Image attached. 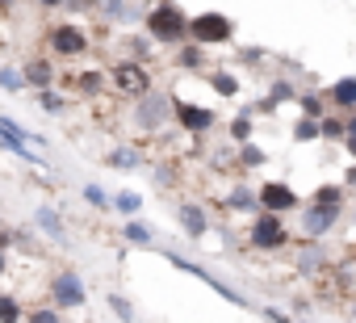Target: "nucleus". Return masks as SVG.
<instances>
[{
    "instance_id": "nucleus-34",
    "label": "nucleus",
    "mask_w": 356,
    "mask_h": 323,
    "mask_svg": "<svg viewBox=\"0 0 356 323\" xmlns=\"http://www.w3.org/2000/svg\"><path fill=\"white\" fill-rule=\"evenodd\" d=\"M84 202L97 206V210H109V206H113V194H105L101 185H84Z\"/></svg>"
},
{
    "instance_id": "nucleus-43",
    "label": "nucleus",
    "mask_w": 356,
    "mask_h": 323,
    "mask_svg": "<svg viewBox=\"0 0 356 323\" xmlns=\"http://www.w3.org/2000/svg\"><path fill=\"white\" fill-rule=\"evenodd\" d=\"M9 273V252H0V277Z\"/></svg>"
},
{
    "instance_id": "nucleus-3",
    "label": "nucleus",
    "mask_w": 356,
    "mask_h": 323,
    "mask_svg": "<svg viewBox=\"0 0 356 323\" xmlns=\"http://www.w3.org/2000/svg\"><path fill=\"white\" fill-rule=\"evenodd\" d=\"M235 38V22L227 17V13H218V9H206V13H197V17H189V42H197V47H227Z\"/></svg>"
},
{
    "instance_id": "nucleus-47",
    "label": "nucleus",
    "mask_w": 356,
    "mask_h": 323,
    "mask_svg": "<svg viewBox=\"0 0 356 323\" xmlns=\"http://www.w3.org/2000/svg\"><path fill=\"white\" fill-rule=\"evenodd\" d=\"M0 147H5V143H0Z\"/></svg>"
},
{
    "instance_id": "nucleus-44",
    "label": "nucleus",
    "mask_w": 356,
    "mask_h": 323,
    "mask_svg": "<svg viewBox=\"0 0 356 323\" xmlns=\"http://www.w3.org/2000/svg\"><path fill=\"white\" fill-rule=\"evenodd\" d=\"M13 5H17V0H0V9H5V13H9V9H13Z\"/></svg>"
},
{
    "instance_id": "nucleus-16",
    "label": "nucleus",
    "mask_w": 356,
    "mask_h": 323,
    "mask_svg": "<svg viewBox=\"0 0 356 323\" xmlns=\"http://www.w3.org/2000/svg\"><path fill=\"white\" fill-rule=\"evenodd\" d=\"M327 101L335 105V113H348V109H356V76H339V80L327 88Z\"/></svg>"
},
{
    "instance_id": "nucleus-22",
    "label": "nucleus",
    "mask_w": 356,
    "mask_h": 323,
    "mask_svg": "<svg viewBox=\"0 0 356 323\" xmlns=\"http://www.w3.org/2000/svg\"><path fill=\"white\" fill-rule=\"evenodd\" d=\"M122 239H130L134 248H151V244H155V227H147V223H138V219H126Z\"/></svg>"
},
{
    "instance_id": "nucleus-40",
    "label": "nucleus",
    "mask_w": 356,
    "mask_h": 323,
    "mask_svg": "<svg viewBox=\"0 0 356 323\" xmlns=\"http://www.w3.org/2000/svg\"><path fill=\"white\" fill-rule=\"evenodd\" d=\"M343 185H348V189L356 185V164H348V168H343Z\"/></svg>"
},
{
    "instance_id": "nucleus-1",
    "label": "nucleus",
    "mask_w": 356,
    "mask_h": 323,
    "mask_svg": "<svg viewBox=\"0 0 356 323\" xmlns=\"http://www.w3.org/2000/svg\"><path fill=\"white\" fill-rule=\"evenodd\" d=\"M143 26H147V34L159 47H181L189 38V13L176 5V0H159V5H151L147 17H143Z\"/></svg>"
},
{
    "instance_id": "nucleus-9",
    "label": "nucleus",
    "mask_w": 356,
    "mask_h": 323,
    "mask_svg": "<svg viewBox=\"0 0 356 323\" xmlns=\"http://www.w3.org/2000/svg\"><path fill=\"white\" fill-rule=\"evenodd\" d=\"M163 256H168V265H172V269H181V273H189V277L206 281V285H210V290H218V294H222L227 302H235V306H243V302H248V298H243L239 290H231V285H227L222 277H214V273H210V269H202L197 260H185L181 252H163Z\"/></svg>"
},
{
    "instance_id": "nucleus-39",
    "label": "nucleus",
    "mask_w": 356,
    "mask_h": 323,
    "mask_svg": "<svg viewBox=\"0 0 356 323\" xmlns=\"http://www.w3.org/2000/svg\"><path fill=\"white\" fill-rule=\"evenodd\" d=\"M34 5H38V9H63L67 0H34Z\"/></svg>"
},
{
    "instance_id": "nucleus-26",
    "label": "nucleus",
    "mask_w": 356,
    "mask_h": 323,
    "mask_svg": "<svg viewBox=\"0 0 356 323\" xmlns=\"http://www.w3.org/2000/svg\"><path fill=\"white\" fill-rule=\"evenodd\" d=\"M113 210H118L122 219H138V210H143V194H134V189H118V194H113Z\"/></svg>"
},
{
    "instance_id": "nucleus-6",
    "label": "nucleus",
    "mask_w": 356,
    "mask_h": 323,
    "mask_svg": "<svg viewBox=\"0 0 356 323\" xmlns=\"http://www.w3.org/2000/svg\"><path fill=\"white\" fill-rule=\"evenodd\" d=\"M172 118V97L168 93H143L138 97V105H134V113H130V122H134V130H143V134H151V130H159L163 122Z\"/></svg>"
},
{
    "instance_id": "nucleus-13",
    "label": "nucleus",
    "mask_w": 356,
    "mask_h": 323,
    "mask_svg": "<svg viewBox=\"0 0 356 323\" xmlns=\"http://www.w3.org/2000/svg\"><path fill=\"white\" fill-rule=\"evenodd\" d=\"M0 143H5L9 151H17V155H26V159H34V151H30L34 134L26 126H17L13 118H5V113H0Z\"/></svg>"
},
{
    "instance_id": "nucleus-28",
    "label": "nucleus",
    "mask_w": 356,
    "mask_h": 323,
    "mask_svg": "<svg viewBox=\"0 0 356 323\" xmlns=\"http://www.w3.org/2000/svg\"><path fill=\"white\" fill-rule=\"evenodd\" d=\"M293 143H323V134H318V118H298L293 122Z\"/></svg>"
},
{
    "instance_id": "nucleus-21",
    "label": "nucleus",
    "mask_w": 356,
    "mask_h": 323,
    "mask_svg": "<svg viewBox=\"0 0 356 323\" xmlns=\"http://www.w3.org/2000/svg\"><path fill=\"white\" fill-rule=\"evenodd\" d=\"M318 134H323V143H343L348 139V118L343 113H327L318 122Z\"/></svg>"
},
{
    "instance_id": "nucleus-23",
    "label": "nucleus",
    "mask_w": 356,
    "mask_h": 323,
    "mask_svg": "<svg viewBox=\"0 0 356 323\" xmlns=\"http://www.w3.org/2000/svg\"><path fill=\"white\" fill-rule=\"evenodd\" d=\"M318 269H323V248L318 239H306L298 248V273H318Z\"/></svg>"
},
{
    "instance_id": "nucleus-25",
    "label": "nucleus",
    "mask_w": 356,
    "mask_h": 323,
    "mask_svg": "<svg viewBox=\"0 0 356 323\" xmlns=\"http://www.w3.org/2000/svg\"><path fill=\"white\" fill-rule=\"evenodd\" d=\"M343 198H348V185H318L310 194L314 206H335V210H343Z\"/></svg>"
},
{
    "instance_id": "nucleus-10",
    "label": "nucleus",
    "mask_w": 356,
    "mask_h": 323,
    "mask_svg": "<svg viewBox=\"0 0 356 323\" xmlns=\"http://www.w3.org/2000/svg\"><path fill=\"white\" fill-rule=\"evenodd\" d=\"M256 194H260V210H273V214L302 210V198H298V189H293V185H285V181H264Z\"/></svg>"
},
{
    "instance_id": "nucleus-18",
    "label": "nucleus",
    "mask_w": 356,
    "mask_h": 323,
    "mask_svg": "<svg viewBox=\"0 0 356 323\" xmlns=\"http://www.w3.org/2000/svg\"><path fill=\"white\" fill-rule=\"evenodd\" d=\"M22 72H26V84H34L38 93H42V88H55V76H59L51 59H34V63H26Z\"/></svg>"
},
{
    "instance_id": "nucleus-30",
    "label": "nucleus",
    "mask_w": 356,
    "mask_h": 323,
    "mask_svg": "<svg viewBox=\"0 0 356 323\" xmlns=\"http://www.w3.org/2000/svg\"><path fill=\"white\" fill-rule=\"evenodd\" d=\"M38 109L51 113V118H59V113H63V93H59V88H42V93H38Z\"/></svg>"
},
{
    "instance_id": "nucleus-36",
    "label": "nucleus",
    "mask_w": 356,
    "mask_h": 323,
    "mask_svg": "<svg viewBox=\"0 0 356 323\" xmlns=\"http://www.w3.org/2000/svg\"><path fill=\"white\" fill-rule=\"evenodd\" d=\"M97 9H101V17H109V22L130 17V13H126V0H97Z\"/></svg>"
},
{
    "instance_id": "nucleus-4",
    "label": "nucleus",
    "mask_w": 356,
    "mask_h": 323,
    "mask_svg": "<svg viewBox=\"0 0 356 323\" xmlns=\"http://www.w3.org/2000/svg\"><path fill=\"white\" fill-rule=\"evenodd\" d=\"M47 47H51L55 59H80V55L92 51V38H88V30L80 22H55L47 30Z\"/></svg>"
},
{
    "instance_id": "nucleus-24",
    "label": "nucleus",
    "mask_w": 356,
    "mask_h": 323,
    "mask_svg": "<svg viewBox=\"0 0 356 323\" xmlns=\"http://www.w3.org/2000/svg\"><path fill=\"white\" fill-rule=\"evenodd\" d=\"M176 63H181L185 72L206 68V47H197V42H181V47H176Z\"/></svg>"
},
{
    "instance_id": "nucleus-32",
    "label": "nucleus",
    "mask_w": 356,
    "mask_h": 323,
    "mask_svg": "<svg viewBox=\"0 0 356 323\" xmlns=\"http://www.w3.org/2000/svg\"><path fill=\"white\" fill-rule=\"evenodd\" d=\"M0 88H5V93H22L26 88V72L22 68H0Z\"/></svg>"
},
{
    "instance_id": "nucleus-20",
    "label": "nucleus",
    "mask_w": 356,
    "mask_h": 323,
    "mask_svg": "<svg viewBox=\"0 0 356 323\" xmlns=\"http://www.w3.org/2000/svg\"><path fill=\"white\" fill-rule=\"evenodd\" d=\"M252 130H256V118H252V109H239V113L231 118V126H227L231 143H252Z\"/></svg>"
},
{
    "instance_id": "nucleus-14",
    "label": "nucleus",
    "mask_w": 356,
    "mask_h": 323,
    "mask_svg": "<svg viewBox=\"0 0 356 323\" xmlns=\"http://www.w3.org/2000/svg\"><path fill=\"white\" fill-rule=\"evenodd\" d=\"M222 206H227L231 214H252V210H260V194H256L248 181H239V185H231V189H227Z\"/></svg>"
},
{
    "instance_id": "nucleus-15",
    "label": "nucleus",
    "mask_w": 356,
    "mask_h": 323,
    "mask_svg": "<svg viewBox=\"0 0 356 323\" xmlns=\"http://www.w3.org/2000/svg\"><path fill=\"white\" fill-rule=\"evenodd\" d=\"M105 84H109V72H97V68H84V72H67V88H76L80 97H97Z\"/></svg>"
},
{
    "instance_id": "nucleus-17",
    "label": "nucleus",
    "mask_w": 356,
    "mask_h": 323,
    "mask_svg": "<svg viewBox=\"0 0 356 323\" xmlns=\"http://www.w3.org/2000/svg\"><path fill=\"white\" fill-rule=\"evenodd\" d=\"M34 223H38L42 235H51V244H67V231H63V219H59L55 206H38L34 210Z\"/></svg>"
},
{
    "instance_id": "nucleus-8",
    "label": "nucleus",
    "mask_w": 356,
    "mask_h": 323,
    "mask_svg": "<svg viewBox=\"0 0 356 323\" xmlns=\"http://www.w3.org/2000/svg\"><path fill=\"white\" fill-rule=\"evenodd\" d=\"M172 118L181 122V130H189V134H206V130H214V122H218V113H214L210 105L181 101V97H172Z\"/></svg>"
},
{
    "instance_id": "nucleus-19",
    "label": "nucleus",
    "mask_w": 356,
    "mask_h": 323,
    "mask_svg": "<svg viewBox=\"0 0 356 323\" xmlns=\"http://www.w3.org/2000/svg\"><path fill=\"white\" fill-rule=\"evenodd\" d=\"M206 84H210L218 97H239V88H243V84H239V76H235V72H227V68L210 72V76H206Z\"/></svg>"
},
{
    "instance_id": "nucleus-29",
    "label": "nucleus",
    "mask_w": 356,
    "mask_h": 323,
    "mask_svg": "<svg viewBox=\"0 0 356 323\" xmlns=\"http://www.w3.org/2000/svg\"><path fill=\"white\" fill-rule=\"evenodd\" d=\"M26 306L17 302V294H0V323H22Z\"/></svg>"
},
{
    "instance_id": "nucleus-2",
    "label": "nucleus",
    "mask_w": 356,
    "mask_h": 323,
    "mask_svg": "<svg viewBox=\"0 0 356 323\" xmlns=\"http://www.w3.org/2000/svg\"><path fill=\"white\" fill-rule=\"evenodd\" d=\"M248 244L256 252H281L289 244V223L285 214H273V210H256L252 223H248Z\"/></svg>"
},
{
    "instance_id": "nucleus-12",
    "label": "nucleus",
    "mask_w": 356,
    "mask_h": 323,
    "mask_svg": "<svg viewBox=\"0 0 356 323\" xmlns=\"http://www.w3.org/2000/svg\"><path fill=\"white\" fill-rule=\"evenodd\" d=\"M176 223H181V231L189 239H206L210 235V214L197 202H181V206H176Z\"/></svg>"
},
{
    "instance_id": "nucleus-5",
    "label": "nucleus",
    "mask_w": 356,
    "mask_h": 323,
    "mask_svg": "<svg viewBox=\"0 0 356 323\" xmlns=\"http://www.w3.org/2000/svg\"><path fill=\"white\" fill-rule=\"evenodd\" d=\"M109 88L113 93H122V97H143V93H151V76H147V63L143 59H118L113 68H109Z\"/></svg>"
},
{
    "instance_id": "nucleus-37",
    "label": "nucleus",
    "mask_w": 356,
    "mask_h": 323,
    "mask_svg": "<svg viewBox=\"0 0 356 323\" xmlns=\"http://www.w3.org/2000/svg\"><path fill=\"white\" fill-rule=\"evenodd\" d=\"M105 302H109V310H113V315H118L122 323H134V306H130V302H126L122 294H109Z\"/></svg>"
},
{
    "instance_id": "nucleus-31",
    "label": "nucleus",
    "mask_w": 356,
    "mask_h": 323,
    "mask_svg": "<svg viewBox=\"0 0 356 323\" xmlns=\"http://www.w3.org/2000/svg\"><path fill=\"white\" fill-rule=\"evenodd\" d=\"M105 164H109V168H134V164H138V151H130V147H113V151L105 155Z\"/></svg>"
},
{
    "instance_id": "nucleus-11",
    "label": "nucleus",
    "mask_w": 356,
    "mask_h": 323,
    "mask_svg": "<svg viewBox=\"0 0 356 323\" xmlns=\"http://www.w3.org/2000/svg\"><path fill=\"white\" fill-rule=\"evenodd\" d=\"M343 219V210H335V206H302V235L306 239H323L335 223Z\"/></svg>"
},
{
    "instance_id": "nucleus-7",
    "label": "nucleus",
    "mask_w": 356,
    "mask_h": 323,
    "mask_svg": "<svg viewBox=\"0 0 356 323\" xmlns=\"http://www.w3.org/2000/svg\"><path fill=\"white\" fill-rule=\"evenodd\" d=\"M51 302H55L59 310H76V306H84V302H88V285H84V277L72 273V269L55 273V277H51Z\"/></svg>"
},
{
    "instance_id": "nucleus-38",
    "label": "nucleus",
    "mask_w": 356,
    "mask_h": 323,
    "mask_svg": "<svg viewBox=\"0 0 356 323\" xmlns=\"http://www.w3.org/2000/svg\"><path fill=\"white\" fill-rule=\"evenodd\" d=\"M26 323H63V319H59V310L38 306V310H26Z\"/></svg>"
},
{
    "instance_id": "nucleus-45",
    "label": "nucleus",
    "mask_w": 356,
    "mask_h": 323,
    "mask_svg": "<svg viewBox=\"0 0 356 323\" xmlns=\"http://www.w3.org/2000/svg\"><path fill=\"white\" fill-rule=\"evenodd\" d=\"M352 223H356V206H352Z\"/></svg>"
},
{
    "instance_id": "nucleus-46",
    "label": "nucleus",
    "mask_w": 356,
    "mask_h": 323,
    "mask_svg": "<svg viewBox=\"0 0 356 323\" xmlns=\"http://www.w3.org/2000/svg\"><path fill=\"white\" fill-rule=\"evenodd\" d=\"M352 315H356V306H352Z\"/></svg>"
},
{
    "instance_id": "nucleus-35",
    "label": "nucleus",
    "mask_w": 356,
    "mask_h": 323,
    "mask_svg": "<svg viewBox=\"0 0 356 323\" xmlns=\"http://www.w3.org/2000/svg\"><path fill=\"white\" fill-rule=\"evenodd\" d=\"M239 159H243L248 168H260L268 155H264V147H256V143H239Z\"/></svg>"
},
{
    "instance_id": "nucleus-41",
    "label": "nucleus",
    "mask_w": 356,
    "mask_h": 323,
    "mask_svg": "<svg viewBox=\"0 0 356 323\" xmlns=\"http://www.w3.org/2000/svg\"><path fill=\"white\" fill-rule=\"evenodd\" d=\"M343 151H348V155L356 159V134H348V139H343Z\"/></svg>"
},
{
    "instance_id": "nucleus-27",
    "label": "nucleus",
    "mask_w": 356,
    "mask_h": 323,
    "mask_svg": "<svg viewBox=\"0 0 356 323\" xmlns=\"http://www.w3.org/2000/svg\"><path fill=\"white\" fill-rule=\"evenodd\" d=\"M298 109L306 113V118H327V97L323 93H298Z\"/></svg>"
},
{
    "instance_id": "nucleus-42",
    "label": "nucleus",
    "mask_w": 356,
    "mask_h": 323,
    "mask_svg": "<svg viewBox=\"0 0 356 323\" xmlns=\"http://www.w3.org/2000/svg\"><path fill=\"white\" fill-rule=\"evenodd\" d=\"M343 118H348V134H356V109H348Z\"/></svg>"
},
{
    "instance_id": "nucleus-33",
    "label": "nucleus",
    "mask_w": 356,
    "mask_h": 323,
    "mask_svg": "<svg viewBox=\"0 0 356 323\" xmlns=\"http://www.w3.org/2000/svg\"><path fill=\"white\" fill-rule=\"evenodd\" d=\"M268 101H273V105H281V101H298V88H293L289 80H273V88H268Z\"/></svg>"
}]
</instances>
